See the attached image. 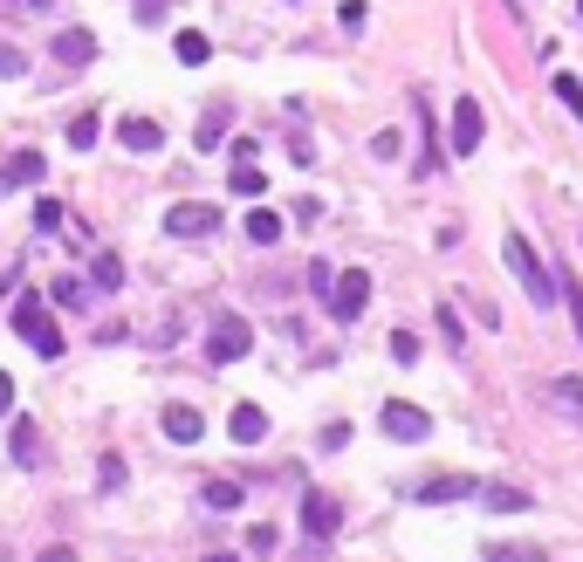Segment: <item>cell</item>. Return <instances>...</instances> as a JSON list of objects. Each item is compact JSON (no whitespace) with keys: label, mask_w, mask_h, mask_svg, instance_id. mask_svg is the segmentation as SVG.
I'll list each match as a JSON object with an SVG mask.
<instances>
[{"label":"cell","mask_w":583,"mask_h":562,"mask_svg":"<svg viewBox=\"0 0 583 562\" xmlns=\"http://www.w3.org/2000/svg\"><path fill=\"white\" fill-rule=\"evenodd\" d=\"M501 254H509V274L529 289V302H535V309H550V302H556V274L542 268V254L529 248V233H509V240H501Z\"/></svg>","instance_id":"obj_1"},{"label":"cell","mask_w":583,"mask_h":562,"mask_svg":"<svg viewBox=\"0 0 583 562\" xmlns=\"http://www.w3.org/2000/svg\"><path fill=\"white\" fill-rule=\"evenodd\" d=\"M14 337H21L34 357H49V364L62 357V330H56V315H49L42 295H21V302H14Z\"/></svg>","instance_id":"obj_2"},{"label":"cell","mask_w":583,"mask_h":562,"mask_svg":"<svg viewBox=\"0 0 583 562\" xmlns=\"http://www.w3.org/2000/svg\"><path fill=\"white\" fill-rule=\"evenodd\" d=\"M248 350H254V330H248V315L220 309V315H213V337H207V357H213V364H241Z\"/></svg>","instance_id":"obj_3"},{"label":"cell","mask_w":583,"mask_h":562,"mask_svg":"<svg viewBox=\"0 0 583 562\" xmlns=\"http://www.w3.org/2000/svg\"><path fill=\"white\" fill-rule=\"evenodd\" d=\"M165 233L172 240H207V233H220V207H207V199H179V207L165 213Z\"/></svg>","instance_id":"obj_4"},{"label":"cell","mask_w":583,"mask_h":562,"mask_svg":"<svg viewBox=\"0 0 583 562\" xmlns=\"http://www.w3.org/2000/svg\"><path fill=\"white\" fill-rule=\"evenodd\" d=\"M323 302H330V315H336V323H358V315H364V302H371V274H364V268L336 274V289H330Z\"/></svg>","instance_id":"obj_5"},{"label":"cell","mask_w":583,"mask_h":562,"mask_svg":"<svg viewBox=\"0 0 583 562\" xmlns=\"http://www.w3.org/2000/svg\"><path fill=\"white\" fill-rule=\"evenodd\" d=\"M378 425H384V439H399V446H419V439L433 432V419H425L419 405H405V398H392V405L378 412Z\"/></svg>","instance_id":"obj_6"},{"label":"cell","mask_w":583,"mask_h":562,"mask_svg":"<svg viewBox=\"0 0 583 562\" xmlns=\"http://www.w3.org/2000/svg\"><path fill=\"white\" fill-rule=\"evenodd\" d=\"M343 529V508H336V494H323V488H309L302 494V535H316V542H330Z\"/></svg>","instance_id":"obj_7"},{"label":"cell","mask_w":583,"mask_h":562,"mask_svg":"<svg viewBox=\"0 0 583 562\" xmlns=\"http://www.w3.org/2000/svg\"><path fill=\"white\" fill-rule=\"evenodd\" d=\"M481 138H487L481 103H474V97H460V103H453V151H460V158H474V151H481Z\"/></svg>","instance_id":"obj_8"},{"label":"cell","mask_w":583,"mask_h":562,"mask_svg":"<svg viewBox=\"0 0 583 562\" xmlns=\"http://www.w3.org/2000/svg\"><path fill=\"white\" fill-rule=\"evenodd\" d=\"M474 494L481 488L466 473H440V480H425V488H419V508H446V501H474Z\"/></svg>","instance_id":"obj_9"},{"label":"cell","mask_w":583,"mask_h":562,"mask_svg":"<svg viewBox=\"0 0 583 562\" xmlns=\"http://www.w3.org/2000/svg\"><path fill=\"white\" fill-rule=\"evenodd\" d=\"M165 439H172V446H200V439H207V419L200 412H192V405H165Z\"/></svg>","instance_id":"obj_10"},{"label":"cell","mask_w":583,"mask_h":562,"mask_svg":"<svg viewBox=\"0 0 583 562\" xmlns=\"http://www.w3.org/2000/svg\"><path fill=\"white\" fill-rule=\"evenodd\" d=\"M49 49H56V62H62V69H83V62L97 56V34H90V28H62Z\"/></svg>","instance_id":"obj_11"},{"label":"cell","mask_w":583,"mask_h":562,"mask_svg":"<svg viewBox=\"0 0 583 562\" xmlns=\"http://www.w3.org/2000/svg\"><path fill=\"white\" fill-rule=\"evenodd\" d=\"M481 508H494V514H529V494L522 488H509V480H481V494H474Z\"/></svg>","instance_id":"obj_12"},{"label":"cell","mask_w":583,"mask_h":562,"mask_svg":"<svg viewBox=\"0 0 583 562\" xmlns=\"http://www.w3.org/2000/svg\"><path fill=\"white\" fill-rule=\"evenodd\" d=\"M165 144V131L159 124H151V117H124V151H138V158H151V151H159Z\"/></svg>","instance_id":"obj_13"},{"label":"cell","mask_w":583,"mask_h":562,"mask_svg":"<svg viewBox=\"0 0 583 562\" xmlns=\"http://www.w3.org/2000/svg\"><path fill=\"white\" fill-rule=\"evenodd\" d=\"M172 56H179L185 69H207V62H213V42H207L200 28H179V42H172Z\"/></svg>","instance_id":"obj_14"},{"label":"cell","mask_w":583,"mask_h":562,"mask_svg":"<svg viewBox=\"0 0 583 562\" xmlns=\"http://www.w3.org/2000/svg\"><path fill=\"white\" fill-rule=\"evenodd\" d=\"M233 439H241V446L268 439V412H261V405H233Z\"/></svg>","instance_id":"obj_15"},{"label":"cell","mask_w":583,"mask_h":562,"mask_svg":"<svg viewBox=\"0 0 583 562\" xmlns=\"http://www.w3.org/2000/svg\"><path fill=\"white\" fill-rule=\"evenodd\" d=\"M34 179H42V151H14L8 172H0V185H34Z\"/></svg>","instance_id":"obj_16"},{"label":"cell","mask_w":583,"mask_h":562,"mask_svg":"<svg viewBox=\"0 0 583 562\" xmlns=\"http://www.w3.org/2000/svg\"><path fill=\"white\" fill-rule=\"evenodd\" d=\"M481 562H550V555H542L535 542H487Z\"/></svg>","instance_id":"obj_17"},{"label":"cell","mask_w":583,"mask_h":562,"mask_svg":"<svg viewBox=\"0 0 583 562\" xmlns=\"http://www.w3.org/2000/svg\"><path fill=\"white\" fill-rule=\"evenodd\" d=\"M248 240H254V248H275V240H282V213L254 207V213H248Z\"/></svg>","instance_id":"obj_18"},{"label":"cell","mask_w":583,"mask_h":562,"mask_svg":"<svg viewBox=\"0 0 583 562\" xmlns=\"http://www.w3.org/2000/svg\"><path fill=\"white\" fill-rule=\"evenodd\" d=\"M200 501H207V508H220V514H227V508H241V480H207Z\"/></svg>","instance_id":"obj_19"},{"label":"cell","mask_w":583,"mask_h":562,"mask_svg":"<svg viewBox=\"0 0 583 562\" xmlns=\"http://www.w3.org/2000/svg\"><path fill=\"white\" fill-rule=\"evenodd\" d=\"M550 398H556V405H563L570 419H583V378H556V384H550Z\"/></svg>","instance_id":"obj_20"},{"label":"cell","mask_w":583,"mask_h":562,"mask_svg":"<svg viewBox=\"0 0 583 562\" xmlns=\"http://www.w3.org/2000/svg\"><path fill=\"white\" fill-rule=\"evenodd\" d=\"M233 192H241V199H261L268 192V179H261V165H233V179H227Z\"/></svg>","instance_id":"obj_21"},{"label":"cell","mask_w":583,"mask_h":562,"mask_svg":"<svg viewBox=\"0 0 583 562\" xmlns=\"http://www.w3.org/2000/svg\"><path fill=\"white\" fill-rule=\"evenodd\" d=\"M90 274H97V289H117V281H124V261H117V254H97Z\"/></svg>","instance_id":"obj_22"},{"label":"cell","mask_w":583,"mask_h":562,"mask_svg":"<svg viewBox=\"0 0 583 562\" xmlns=\"http://www.w3.org/2000/svg\"><path fill=\"white\" fill-rule=\"evenodd\" d=\"M97 131H103V124H97V110H90V117H76V124H69V144H76V151H90Z\"/></svg>","instance_id":"obj_23"},{"label":"cell","mask_w":583,"mask_h":562,"mask_svg":"<svg viewBox=\"0 0 583 562\" xmlns=\"http://www.w3.org/2000/svg\"><path fill=\"white\" fill-rule=\"evenodd\" d=\"M556 295H570V323H576V343H583V281H556Z\"/></svg>","instance_id":"obj_24"},{"label":"cell","mask_w":583,"mask_h":562,"mask_svg":"<svg viewBox=\"0 0 583 562\" xmlns=\"http://www.w3.org/2000/svg\"><path fill=\"white\" fill-rule=\"evenodd\" d=\"M220 131H227V103H213V110H207V131H200V151H213V144H220Z\"/></svg>","instance_id":"obj_25"},{"label":"cell","mask_w":583,"mask_h":562,"mask_svg":"<svg viewBox=\"0 0 583 562\" xmlns=\"http://www.w3.org/2000/svg\"><path fill=\"white\" fill-rule=\"evenodd\" d=\"M14 460L34 466V425H28V419H14Z\"/></svg>","instance_id":"obj_26"},{"label":"cell","mask_w":583,"mask_h":562,"mask_svg":"<svg viewBox=\"0 0 583 562\" xmlns=\"http://www.w3.org/2000/svg\"><path fill=\"white\" fill-rule=\"evenodd\" d=\"M556 103L583 117V83H576V76H556Z\"/></svg>","instance_id":"obj_27"},{"label":"cell","mask_w":583,"mask_h":562,"mask_svg":"<svg viewBox=\"0 0 583 562\" xmlns=\"http://www.w3.org/2000/svg\"><path fill=\"white\" fill-rule=\"evenodd\" d=\"M49 295H56V302H62V309H83V302H90V295H83V281H69V274H62V281H56V289H49Z\"/></svg>","instance_id":"obj_28"},{"label":"cell","mask_w":583,"mask_h":562,"mask_svg":"<svg viewBox=\"0 0 583 562\" xmlns=\"http://www.w3.org/2000/svg\"><path fill=\"white\" fill-rule=\"evenodd\" d=\"M8 76H28V56L14 42H0V83H8Z\"/></svg>","instance_id":"obj_29"},{"label":"cell","mask_w":583,"mask_h":562,"mask_svg":"<svg viewBox=\"0 0 583 562\" xmlns=\"http://www.w3.org/2000/svg\"><path fill=\"white\" fill-rule=\"evenodd\" d=\"M392 357H399V364H419V337L412 330H392Z\"/></svg>","instance_id":"obj_30"},{"label":"cell","mask_w":583,"mask_h":562,"mask_svg":"<svg viewBox=\"0 0 583 562\" xmlns=\"http://www.w3.org/2000/svg\"><path fill=\"white\" fill-rule=\"evenodd\" d=\"M309 289H316V295H330V289H336V274H330V261H309Z\"/></svg>","instance_id":"obj_31"},{"label":"cell","mask_w":583,"mask_h":562,"mask_svg":"<svg viewBox=\"0 0 583 562\" xmlns=\"http://www.w3.org/2000/svg\"><path fill=\"white\" fill-rule=\"evenodd\" d=\"M440 337H446V343H453V350H460V343H466V330H460V315H453V309H440Z\"/></svg>","instance_id":"obj_32"},{"label":"cell","mask_w":583,"mask_h":562,"mask_svg":"<svg viewBox=\"0 0 583 562\" xmlns=\"http://www.w3.org/2000/svg\"><path fill=\"white\" fill-rule=\"evenodd\" d=\"M8 412H14V378L0 371V419H8Z\"/></svg>","instance_id":"obj_33"},{"label":"cell","mask_w":583,"mask_h":562,"mask_svg":"<svg viewBox=\"0 0 583 562\" xmlns=\"http://www.w3.org/2000/svg\"><path fill=\"white\" fill-rule=\"evenodd\" d=\"M42 562H76V549H42Z\"/></svg>","instance_id":"obj_34"},{"label":"cell","mask_w":583,"mask_h":562,"mask_svg":"<svg viewBox=\"0 0 583 562\" xmlns=\"http://www.w3.org/2000/svg\"><path fill=\"white\" fill-rule=\"evenodd\" d=\"M28 8H56V0H28Z\"/></svg>","instance_id":"obj_35"},{"label":"cell","mask_w":583,"mask_h":562,"mask_svg":"<svg viewBox=\"0 0 583 562\" xmlns=\"http://www.w3.org/2000/svg\"><path fill=\"white\" fill-rule=\"evenodd\" d=\"M207 562H233V555H207Z\"/></svg>","instance_id":"obj_36"},{"label":"cell","mask_w":583,"mask_h":562,"mask_svg":"<svg viewBox=\"0 0 583 562\" xmlns=\"http://www.w3.org/2000/svg\"><path fill=\"white\" fill-rule=\"evenodd\" d=\"M576 14H583V0H576Z\"/></svg>","instance_id":"obj_37"}]
</instances>
